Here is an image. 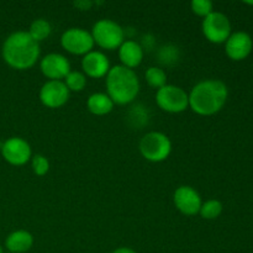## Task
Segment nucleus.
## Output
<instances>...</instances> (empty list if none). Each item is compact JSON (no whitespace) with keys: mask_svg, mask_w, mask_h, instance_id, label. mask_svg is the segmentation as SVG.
Returning a JSON list of instances; mask_svg holds the SVG:
<instances>
[{"mask_svg":"<svg viewBox=\"0 0 253 253\" xmlns=\"http://www.w3.org/2000/svg\"><path fill=\"white\" fill-rule=\"evenodd\" d=\"M173 203L175 208L187 216H194L199 214L203 205L202 197L199 193L189 185H180L173 194Z\"/></svg>","mask_w":253,"mask_h":253,"instance_id":"11","label":"nucleus"},{"mask_svg":"<svg viewBox=\"0 0 253 253\" xmlns=\"http://www.w3.org/2000/svg\"><path fill=\"white\" fill-rule=\"evenodd\" d=\"M111 253H137L135 250L130 249V247H119V249L114 250Z\"/></svg>","mask_w":253,"mask_h":253,"instance_id":"26","label":"nucleus"},{"mask_svg":"<svg viewBox=\"0 0 253 253\" xmlns=\"http://www.w3.org/2000/svg\"><path fill=\"white\" fill-rule=\"evenodd\" d=\"M190 9L195 15L205 19L214 11V4L210 0H193L190 2Z\"/></svg>","mask_w":253,"mask_h":253,"instance_id":"22","label":"nucleus"},{"mask_svg":"<svg viewBox=\"0 0 253 253\" xmlns=\"http://www.w3.org/2000/svg\"><path fill=\"white\" fill-rule=\"evenodd\" d=\"M156 103L166 113L179 114L189 108V95L180 86L166 84L156 93Z\"/></svg>","mask_w":253,"mask_h":253,"instance_id":"6","label":"nucleus"},{"mask_svg":"<svg viewBox=\"0 0 253 253\" xmlns=\"http://www.w3.org/2000/svg\"><path fill=\"white\" fill-rule=\"evenodd\" d=\"M106 94L114 104L127 105L137 98L140 93V79L133 69L118 64L111 67L106 76Z\"/></svg>","mask_w":253,"mask_h":253,"instance_id":"3","label":"nucleus"},{"mask_svg":"<svg viewBox=\"0 0 253 253\" xmlns=\"http://www.w3.org/2000/svg\"><path fill=\"white\" fill-rule=\"evenodd\" d=\"M94 43L106 51L119 49L125 41V30L110 19H101L94 24L91 29Z\"/></svg>","mask_w":253,"mask_h":253,"instance_id":"5","label":"nucleus"},{"mask_svg":"<svg viewBox=\"0 0 253 253\" xmlns=\"http://www.w3.org/2000/svg\"><path fill=\"white\" fill-rule=\"evenodd\" d=\"M32 170L37 177H43L49 170V162L43 155H35L31 158Z\"/></svg>","mask_w":253,"mask_h":253,"instance_id":"23","label":"nucleus"},{"mask_svg":"<svg viewBox=\"0 0 253 253\" xmlns=\"http://www.w3.org/2000/svg\"><path fill=\"white\" fill-rule=\"evenodd\" d=\"M29 35L32 37V40H35L36 42H42L46 39H48L49 35L52 32L51 24H49L47 20L44 19H36L32 21V24L30 25L29 29Z\"/></svg>","mask_w":253,"mask_h":253,"instance_id":"18","label":"nucleus"},{"mask_svg":"<svg viewBox=\"0 0 253 253\" xmlns=\"http://www.w3.org/2000/svg\"><path fill=\"white\" fill-rule=\"evenodd\" d=\"M189 95V108L200 116L219 113L229 98V89L219 79H205L193 86Z\"/></svg>","mask_w":253,"mask_h":253,"instance_id":"2","label":"nucleus"},{"mask_svg":"<svg viewBox=\"0 0 253 253\" xmlns=\"http://www.w3.org/2000/svg\"><path fill=\"white\" fill-rule=\"evenodd\" d=\"M110 61L101 51H91L82 58V69L86 78L100 79L108 76L110 71Z\"/></svg>","mask_w":253,"mask_h":253,"instance_id":"14","label":"nucleus"},{"mask_svg":"<svg viewBox=\"0 0 253 253\" xmlns=\"http://www.w3.org/2000/svg\"><path fill=\"white\" fill-rule=\"evenodd\" d=\"M114 101L106 93H94L86 100V108L93 115L104 116L113 111Z\"/></svg>","mask_w":253,"mask_h":253,"instance_id":"17","label":"nucleus"},{"mask_svg":"<svg viewBox=\"0 0 253 253\" xmlns=\"http://www.w3.org/2000/svg\"><path fill=\"white\" fill-rule=\"evenodd\" d=\"M34 246V236L26 230H16L5 240V247L9 253H26Z\"/></svg>","mask_w":253,"mask_h":253,"instance_id":"16","label":"nucleus"},{"mask_svg":"<svg viewBox=\"0 0 253 253\" xmlns=\"http://www.w3.org/2000/svg\"><path fill=\"white\" fill-rule=\"evenodd\" d=\"M61 46L68 53L76 54V56H85L86 53L93 51L95 43L89 31L82 27H71L62 34Z\"/></svg>","mask_w":253,"mask_h":253,"instance_id":"8","label":"nucleus"},{"mask_svg":"<svg viewBox=\"0 0 253 253\" xmlns=\"http://www.w3.org/2000/svg\"><path fill=\"white\" fill-rule=\"evenodd\" d=\"M245 4H247V5H253V1H245Z\"/></svg>","mask_w":253,"mask_h":253,"instance_id":"27","label":"nucleus"},{"mask_svg":"<svg viewBox=\"0 0 253 253\" xmlns=\"http://www.w3.org/2000/svg\"><path fill=\"white\" fill-rule=\"evenodd\" d=\"M222 209V203L216 199H210L208 202L203 203L202 208H200V216L205 220H214L221 215Z\"/></svg>","mask_w":253,"mask_h":253,"instance_id":"21","label":"nucleus"},{"mask_svg":"<svg viewBox=\"0 0 253 253\" xmlns=\"http://www.w3.org/2000/svg\"><path fill=\"white\" fill-rule=\"evenodd\" d=\"M177 58H178V51H177V48H174V47L167 46V47H165V48L161 49L160 59H161V62H162V59H166V61L163 62L165 64L173 63V62H174Z\"/></svg>","mask_w":253,"mask_h":253,"instance_id":"24","label":"nucleus"},{"mask_svg":"<svg viewBox=\"0 0 253 253\" xmlns=\"http://www.w3.org/2000/svg\"><path fill=\"white\" fill-rule=\"evenodd\" d=\"M253 48L252 37L245 31H237L230 35L225 42L226 56L232 61H244L250 56Z\"/></svg>","mask_w":253,"mask_h":253,"instance_id":"13","label":"nucleus"},{"mask_svg":"<svg viewBox=\"0 0 253 253\" xmlns=\"http://www.w3.org/2000/svg\"><path fill=\"white\" fill-rule=\"evenodd\" d=\"M1 155L11 166H24L32 158V148L26 140L21 137H10L2 143Z\"/></svg>","mask_w":253,"mask_h":253,"instance_id":"9","label":"nucleus"},{"mask_svg":"<svg viewBox=\"0 0 253 253\" xmlns=\"http://www.w3.org/2000/svg\"><path fill=\"white\" fill-rule=\"evenodd\" d=\"M71 91L63 81H47L41 86L39 98L41 103L48 109H58L66 105L69 100Z\"/></svg>","mask_w":253,"mask_h":253,"instance_id":"10","label":"nucleus"},{"mask_svg":"<svg viewBox=\"0 0 253 253\" xmlns=\"http://www.w3.org/2000/svg\"><path fill=\"white\" fill-rule=\"evenodd\" d=\"M7 253H9V252H7Z\"/></svg>","mask_w":253,"mask_h":253,"instance_id":"29","label":"nucleus"},{"mask_svg":"<svg viewBox=\"0 0 253 253\" xmlns=\"http://www.w3.org/2000/svg\"><path fill=\"white\" fill-rule=\"evenodd\" d=\"M138 148L146 161L160 163L167 160L172 153V141L166 133L151 131L141 138Z\"/></svg>","mask_w":253,"mask_h":253,"instance_id":"4","label":"nucleus"},{"mask_svg":"<svg viewBox=\"0 0 253 253\" xmlns=\"http://www.w3.org/2000/svg\"><path fill=\"white\" fill-rule=\"evenodd\" d=\"M202 31L205 39L211 43H225L232 34L231 22L222 12L212 11L205 19H203Z\"/></svg>","mask_w":253,"mask_h":253,"instance_id":"7","label":"nucleus"},{"mask_svg":"<svg viewBox=\"0 0 253 253\" xmlns=\"http://www.w3.org/2000/svg\"><path fill=\"white\" fill-rule=\"evenodd\" d=\"M145 78L148 85L156 88L157 90L167 84V74L160 67H150V68H147L145 73Z\"/></svg>","mask_w":253,"mask_h":253,"instance_id":"19","label":"nucleus"},{"mask_svg":"<svg viewBox=\"0 0 253 253\" xmlns=\"http://www.w3.org/2000/svg\"><path fill=\"white\" fill-rule=\"evenodd\" d=\"M73 5L81 11H88V10L91 9L94 2L90 1V0H81V1H76Z\"/></svg>","mask_w":253,"mask_h":253,"instance_id":"25","label":"nucleus"},{"mask_svg":"<svg viewBox=\"0 0 253 253\" xmlns=\"http://www.w3.org/2000/svg\"><path fill=\"white\" fill-rule=\"evenodd\" d=\"M0 253H5V252H4V250H2V246H1V245H0Z\"/></svg>","mask_w":253,"mask_h":253,"instance_id":"28","label":"nucleus"},{"mask_svg":"<svg viewBox=\"0 0 253 253\" xmlns=\"http://www.w3.org/2000/svg\"><path fill=\"white\" fill-rule=\"evenodd\" d=\"M2 59L11 68L26 71L40 59V43L32 40L27 31H16L6 37L2 43Z\"/></svg>","mask_w":253,"mask_h":253,"instance_id":"1","label":"nucleus"},{"mask_svg":"<svg viewBox=\"0 0 253 253\" xmlns=\"http://www.w3.org/2000/svg\"><path fill=\"white\" fill-rule=\"evenodd\" d=\"M40 69L48 81H64L71 72V63L61 53H48L40 61Z\"/></svg>","mask_w":253,"mask_h":253,"instance_id":"12","label":"nucleus"},{"mask_svg":"<svg viewBox=\"0 0 253 253\" xmlns=\"http://www.w3.org/2000/svg\"><path fill=\"white\" fill-rule=\"evenodd\" d=\"M119 58H120L121 66L126 68L135 69L140 66L143 61L145 49L138 42L133 40H125L120 47H119Z\"/></svg>","mask_w":253,"mask_h":253,"instance_id":"15","label":"nucleus"},{"mask_svg":"<svg viewBox=\"0 0 253 253\" xmlns=\"http://www.w3.org/2000/svg\"><path fill=\"white\" fill-rule=\"evenodd\" d=\"M64 84L68 88V90L74 91V93H79V91L84 90L86 86V77L83 72L79 71H71L68 76L64 78Z\"/></svg>","mask_w":253,"mask_h":253,"instance_id":"20","label":"nucleus"}]
</instances>
